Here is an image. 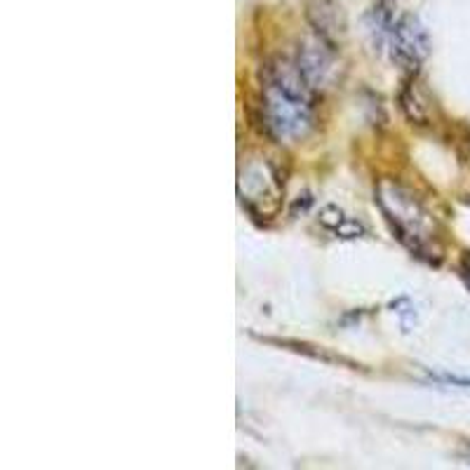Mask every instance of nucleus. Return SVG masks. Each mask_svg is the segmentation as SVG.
Returning <instances> with one entry per match:
<instances>
[{
    "label": "nucleus",
    "instance_id": "obj_1",
    "mask_svg": "<svg viewBox=\"0 0 470 470\" xmlns=\"http://www.w3.org/2000/svg\"><path fill=\"white\" fill-rule=\"evenodd\" d=\"M263 120L278 142H299L313 127V95L299 66L275 60L263 71Z\"/></svg>",
    "mask_w": 470,
    "mask_h": 470
},
{
    "label": "nucleus",
    "instance_id": "obj_2",
    "mask_svg": "<svg viewBox=\"0 0 470 470\" xmlns=\"http://www.w3.org/2000/svg\"><path fill=\"white\" fill-rule=\"evenodd\" d=\"M379 205H382L386 219L398 231V238L417 254H429L433 244V219L421 205L414 200L400 186H379Z\"/></svg>",
    "mask_w": 470,
    "mask_h": 470
},
{
    "label": "nucleus",
    "instance_id": "obj_3",
    "mask_svg": "<svg viewBox=\"0 0 470 470\" xmlns=\"http://www.w3.org/2000/svg\"><path fill=\"white\" fill-rule=\"evenodd\" d=\"M240 198L259 215H271L280 203L278 174L266 162H252L240 172Z\"/></svg>",
    "mask_w": 470,
    "mask_h": 470
},
{
    "label": "nucleus",
    "instance_id": "obj_4",
    "mask_svg": "<svg viewBox=\"0 0 470 470\" xmlns=\"http://www.w3.org/2000/svg\"><path fill=\"white\" fill-rule=\"evenodd\" d=\"M391 52L393 60L405 66H417L429 54V33L414 14H405L391 29Z\"/></svg>",
    "mask_w": 470,
    "mask_h": 470
},
{
    "label": "nucleus",
    "instance_id": "obj_5",
    "mask_svg": "<svg viewBox=\"0 0 470 470\" xmlns=\"http://www.w3.org/2000/svg\"><path fill=\"white\" fill-rule=\"evenodd\" d=\"M299 71L304 73V78L309 80L310 88L325 83L332 73V57L325 48L320 45H306L301 52H299L297 60Z\"/></svg>",
    "mask_w": 470,
    "mask_h": 470
},
{
    "label": "nucleus",
    "instance_id": "obj_6",
    "mask_svg": "<svg viewBox=\"0 0 470 470\" xmlns=\"http://www.w3.org/2000/svg\"><path fill=\"white\" fill-rule=\"evenodd\" d=\"M320 221L329 228V231H334L336 235H341V238H355L357 233H363L360 224H355V221L348 219L341 209L332 207V205L322 209Z\"/></svg>",
    "mask_w": 470,
    "mask_h": 470
},
{
    "label": "nucleus",
    "instance_id": "obj_7",
    "mask_svg": "<svg viewBox=\"0 0 470 470\" xmlns=\"http://www.w3.org/2000/svg\"><path fill=\"white\" fill-rule=\"evenodd\" d=\"M309 14L316 22L318 31H334L332 26H336V19H339V10L332 0H310Z\"/></svg>",
    "mask_w": 470,
    "mask_h": 470
},
{
    "label": "nucleus",
    "instance_id": "obj_8",
    "mask_svg": "<svg viewBox=\"0 0 470 470\" xmlns=\"http://www.w3.org/2000/svg\"><path fill=\"white\" fill-rule=\"evenodd\" d=\"M461 273H464V280L468 282V287H470V254L465 256L464 263H461Z\"/></svg>",
    "mask_w": 470,
    "mask_h": 470
}]
</instances>
